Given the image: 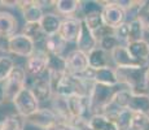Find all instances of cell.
I'll use <instances>...</instances> for the list:
<instances>
[{"label":"cell","instance_id":"26","mask_svg":"<svg viewBox=\"0 0 149 130\" xmlns=\"http://www.w3.org/2000/svg\"><path fill=\"white\" fill-rule=\"evenodd\" d=\"M26 120L19 115L13 113L0 121V130H25Z\"/></svg>","mask_w":149,"mask_h":130},{"label":"cell","instance_id":"14","mask_svg":"<svg viewBox=\"0 0 149 130\" xmlns=\"http://www.w3.org/2000/svg\"><path fill=\"white\" fill-rule=\"evenodd\" d=\"M130 55L132 56V59L137 61L139 64L148 66L149 61V42L145 39L137 40V42H131L128 44H126Z\"/></svg>","mask_w":149,"mask_h":130},{"label":"cell","instance_id":"23","mask_svg":"<svg viewBox=\"0 0 149 130\" xmlns=\"http://www.w3.org/2000/svg\"><path fill=\"white\" fill-rule=\"evenodd\" d=\"M61 21L62 20L58 17L57 13H44L40 25L44 30L45 35L49 37V35H54V34L58 33L60 30V26H61Z\"/></svg>","mask_w":149,"mask_h":130},{"label":"cell","instance_id":"19","mask_svg":"<svg viewBox=\"0 0 149 130\" xmlns=\"http://www.w3.org/2000/svg\"><path fill=\"white\" fill-rule=\"evenodd\" d=\"M127 109L132 113L149 115V94H135V92H132Z\"/></svg>","mask_w":149,"mask_h":130},{"label":"cell","instance_id":"24","mask_svg":"<svg viewBox=\"0 0 149 130\" xmlns=\"http://www.w3.org/2000/svg\"><path fill=\"white\" fill-rule=\"evenodd\" d=\"M22 34L25 37H27L31 42H34L35 44L40 42H44V39L47 38L44 30H43L40 22H33V24H25L24 29H22Z\"/></svg>","mask_w":149,"mask_h":130},{"label":"cell","instance_id":"13","mask_svg":"<svg viewBox=\"0 0 149 130\" xmlns=\"http://www.w3.org/2000/svg\"><path fill=\"white\" fill-rule=\"evenodd\" d=\"M18 29V20L12 13L0 11V39L8 40L16 35V31Z\"/></svg>","mask_w":149,"mask_h":130},{"label":"cell","instance_id":"40","mask_svg":"<svg viewBox=\"0 0 149 130\" xmlns=\"http://www.w3.org/2000/svg\"><path fill=\"white\" fill-rule=\"evenodd\" d=\"M148 42H149V40H148Z\"/></svg>","mask_w":149,"mask_h":130},{"label":"cell","instance_id":"16","mask_svg":"<svg viewBox=\"0 0 149 130\" xmlns=\"http://www.w3.org/2000/svg\"><path fill=\"white\" fill-rule=\"evenodd\" d=\"M53 7L57 11L58 14H64L66 17H77L79 13V18L81 17V0H56L53 1Z\"/></svg>","mask_w":149,"mask_h":130},{"label":"cell","instance_id":"12","mask_svg":"<svg viewBox=\"0 0 149 130\" xmlns=\"http://www.w3.org/2000/svg\"><path fill=\"white\" fill-rule=\"evenodd\" d=\"M66 66H68V74L71 76H81L83 72L88 69V57L87 53L79 51L73 50L66 55Z\"/></svg>","mask_w":149,"mask_h":130},{"label":"cell","instance_id":"33","mask_svg":"<svg viewBox=\"0 0 149 130\" xmlns=\"http://www.w3.org/2000/svg\"><path fill=\"white\" fill-rule=\"evenodd\" d=\"M119 46H122V43L119 42V39L117 38L116 35H108L105 37V38H102L101 40L99 42V47L102 48L104 51H107L110 53L111 51H114L117 47H119Z\"/></svg>","mask_w":149,"mask_h":130},{"label":"cell","instance_id":"30","mask_svg":"<svg viewBox=\"0 0 149 130\" xmlns=\"http://www.w3.org/2000/svg\"><path fill=\"white\" fill-rule=\"evenodd\" d=\"M14 66H16V64H14V60L12 57L5 56V55L0 57V83L5 82V79L12 73Z\"/></svg>","mask_w":149,"mask_h":130},{"label":"cell","instance_id":"39","mask_svg":"<svg viewBox=\"0 0 149 130\" xmlns=\"http://www.w3.org/2000/svg\"><path fill=\"white\" fill-rule=\"evenodd\" d=\"M0 57H1V56H0Z\"/></svg>","mask_w":149,"mask_h":130},{"label":"cell","instance_id":"36","mask_svg":"<svg viewBox=\"0 0 149 130\" xmlns=\"http://www.w3.org/2000/svg\"><path fill=\"white\" fill-rule=\"evenodd\" d=\"M4 102H7V99H5V90H4V85L0 83V105Z\"/></svg>","mask_w":149,"mask_h":130},{"label":"cell","instance_id":"20","mask_svg":"<svg viewBox=\"0 0 149 130\" xmlns=\"http://www.w3.org/2000/svg\"><path fill=\"white\" fill-rule=\"evenodd\" d=\"M44 47L43 51L47 55H62V52L65 51L68 43L60 37V34H54V35H49L44 39L43 42Z\"/></svg>","mask_w":149,"mask_h":130},{"label":"cell","instance_id":"28","mask_svg":"<svg viewBox=\"0 0 149 130\" xmlns=\"http://www.w3.org/2000/svg\"><path fill=\"white\" fill-rule=\"evenodd\" d=\"M132 116H134V113L131 111H128V109H121L117 113V116L113 118L118 130H131Z\"/></svg>","mask_w":149,"mask_h":130},{"label":"cell","instance_id":"5","mask_svg":"<svg viewBox=\"0 0 149 130\" xmlns=\"http://www.w3.org/2000/svg\"><path fill=\"white\" fill-rule=\"evenodd\" d=\"M26 87L30 89L31 92H33L34 96L38 99L39 103L52 100V98L54 95L52 85H51L49 78H48V73L43 74L40 77H36V78L27 76Z\"/></svg>","mask_w":149,"mask_h":130},{"label":"cell","instance_id":"9","mask_svg":"<svg viewBox=\"0 0 149 130\" xmlns=\"http://www.w3.org/2000/svg\"><path fill=\"white\" fill-rule=\"evenodd\" d=\"M47 65H48V57L43 50H36L26 60L25 70L29 77H40L47 73Z\"/></svg>","mask_w":149,"mask_h":130},{"label":"cell","instance_id":"22","mask_svg":"<svg viewBox=\"0 0 149 130\" xmlns=\"http://www.w3.org/2000/svg\"><path fill=\"white\" fill-rule=\"evenodd\" d=\"M48 57V65H47V73L48 74H66L68 66H66V57L62 55H47Z\"/></svg>","mask_w":149,"mask_h":130},{"label":"cell","instance_id":"27","mask_svg":"<svg viewBox=\"0 0 149 130\" xmlns=\"http://www.w3.org/2000/svg\"><path fill=\"white\" fill-rule=\"evenodd\" d=\"M128 24V39L127 44L131 42H137V40L144 39V27H143L141 22L139 21V18L132 20V21H126Z\"/></svg>","mask_w":149,"mask_h":130},{"label":"cell","instance_id":"31","mask_svg":"<svg viewBox=\"0 0 149 130\" xmlns=\"http://www.w3.org/2000/svg\"><path fill=\"white\" fill-rule=\"evenodd\" d=\"M83 22L84 25L90 29L91 31H96L99 30L104 24V20H102V14L101 12H96V13H91V14H87V16L83 18Z\"/></svg>","mask_w":149,"mask_h":130},{"label":"cell","instance_id":"17","mask_svg":"<svg viewBox=\"0 0 149 130\" xmlns=\"http://www.w3.org/2000/svg\"><path fill=\"white\" fill-rule=\"evenodd\" d=\"M110 59L111 61L116 64V68H118V66H137V65H141L139 64L137 61L132 59V56L130 55V52H128L127 47H126L125 44L119 46V47H117L114 51L110 52ZM145 66V65H143Z\"/></svg>","mask_w":149,"mask_h":130},{"label":"cell","instance_id":"6","mask_svg":"<svg viewBox=\"0 0 149 130\" xmlns=\"http://www.w3.org/2000/svg\"><path fill=\"white\" fill-rule=\"evenodd\" d=\"M101 14L104 24L114 30L127 21L126 11L117 1H104V8H102Z\"/></svg>","mask_w":149,"mask_h":130},{"label":"cell","instance_id":"1","mask_svg":"<svg viewBox=\"0 0 149 130\" xmlns=\"http://www.w3.org/2000/svg\"><path fill=\"white\" fill-rule=\"evenodd\" d=\"M148 66H118L116 68L118 85L126 86L135 94H147L149 90V81L147 76Z\"/></svg>","mask_w":149,"mask_h":130},{"label":"cell","instance_id":"2","mask_svg":"<svg viewBox=\"0 0 149 130\" xmlns=\"http://www.w3.org/2000/svg\"><path fill=\"white\" fill-rule=\"evenodd\" d=\"M26 79H27V74L25 68H22L19 65L14 66L12 73L9 74V77L3 83L5 90V99H7V102H13L14 98L26 87Z\"/></svg>","mask_w":149,"mask_h":130},{"label":"cell","instance_id":"34","mask_svg":"<svg viewBox=\"0 0 149 130\" xmlns=\"http://www.w3.org/2000/svg\"><path fill=\"white\" fill-rule=\"evenodd\" d=\"M93 37L96 38L97 40V43L100 42L102 38H105V37H108V35H113L114 34V29H111V27H109V26L107 25H102L101 27L99 29V30H96V31H93Z\"/></svg>","mask_w":149,"mask_h":130},{"label":"cell","instance_id":"11","mask_svg":"<svg viewBox=\"0 0 149 130\" xmlns=\"http://www.w3.org/2000/svg\"><path fill=\"white\" fill-rule=\"evenodd\" d=\"M16 7L21 11L22 16H24L25 24H33V22H40L43 16H44V11L40 7L39 1H34V0H16Z\"/></svg>","mask_w":149,"mask_h":130},{"label":"cell","instance_id":"18","mask_svg":"<svg viewBox=\"0 0 149 130\" xmlns=\"http://www.w3.org/2000/svg\"><path fill=\"white\" fill-rule=\"evenodd\" d=\"M75 44H77V50L84 52V53H88V52H91L93 48H96L99 46L92 31L84 25V22L82 25V31L79 34V38L75 42Z\"/></svg>","mask_w":149,"mask_h":130},{"label":"cell","instance_id":"29","mask_svg":"<svg viewBox=\"0 0 149 130\" xmlns=\"http://www.w3.org/2000/svg\"><path fill=\"white\" fill-rule=\"evenodd\" d=\"M131 95L132 91L128 90V89H121V90H117V92L114 94L113 100L111 103L119 109H127L128 108V103H130Z\"/></svg>","mask_w":149,"mask_h":130},{"label":"cell","instance_id":"35","mask_svg":"<svg viewBox=\"0 0 149 130\" xmlns=\"http://www.w3.org/2000/svg\"><path fill=\"white\" fill-rule=\"evenodd\" d=\"M137 18H139V21L141 22L144 30L149 31V7H148V5L141 11V12H140V14H139V17H137Z\"/></svg>","mask_w":149,"mask_h":130},{"label":"cell","instance_id":"10","mask_svg":"<svg viewBox=\"0 0 149 130\" xmlns=\"http://www.w3.org/2000/svg\"><path fill=\"white\" fill-rule=\"evenodd\" d=\"M83 20L77 17H65L61 21L58 34L66 43H75L82 31Z\"/></svg>","mask_w":149,"mask_h":130},{"label":"cell","instance_id":"25","mask_svg":"<svg viewBox=\"0 0 149 130\" xmlns=\"http://www.w3.org/2000/svg\"><path fill=\"white\" fill-rule=\"evenodd\" d=\"M88 125L93 130H118L114 120L104 116V115H93L88 120Z\"/></svg>","mask_w":149,"mask_h":130},{"label":"cell","instance_id":"8","mask_svg":"<svg viewBox=\"0 0 149 130\" xmlns=\"http://www.w3.org/2000/svg\"><path fill=\"white\" fill-rule=\"evenodd\" d=\"M60 122L52 108H39L33 116L26 118V124L39 130H51Z\"/></svg>","mask_w":149,"mask_h":130},{"label":"cell","instance_id":"7","mask_svg":"<svg viewBox=\"0 0 149 130\" xmlns=\"http://www.w3.org/2000/svg\"><path fill=\"white\" fill-rule=\"evenodd\" d=\"M35 43L31 42L24 34H16L7 40V52L19 57H29L36 51Z\"/></svg>","mask_w":149,"mask_h":130},{"label":"cell","instance_id":"38","mask_svg":"<svg viewBox=\"0 0 149 130\" xmlns=\"http://www.w3.org/2000/svg\"><path fill=\"white\" fill-rule=\"evenodd\" d=\"M147 5H148V7H149V3H147Z\"/></svg>","mask_w":149,"mask_h":130},{"label":"cell","instance_id":"32","mask_svg":"<svg viewBox=\"0 0 149 130\" xmlns=\"http://www.w3.org/2000/svg\"><path fill=\"white\" fill-rule=\"evenodd\" d=\"M131 130H149V115L134 113Z\"/></svg>","mask_w":149,"mask_h":130},{"label":"cell","instance_id":"15","mask_svg":"<svg viewBox=\"0 0 149 130\" xmlns=\"http://www.w3.org/2000/svg\"><path fill=\"white\" fill-rule=\"evenodd\" d=\"M87 57H88V66L95 69V70L110 66V60H111L110 53L104 51L102 48H100L99 46L96 48H93L91 52H88Z\"/></svg>","mask_w":149,"mask_h":130},{"label":"cell","instance_id":"4","mask_svg":"<svg viewBox=\"0 0 149 130\" xmlns=\"http://www.w3.org/2000/svg\"><path fill=\"white\" fill-rule=\"evenodd\" d=\"M12 103H13L14 108H16V113L19 115L21 117H24L25 120L30 116H33L40 108V105H39L40 103L38 102V99L34 96L31 90L27 87H25L24 90L19 92L13 99Z\"/></svg>","mask_w":149,"mask_h":130},{"label":"cell","instance_id":"37","mask_svg":"<svg viewBox=\"0 0 149 130\" xmlns=\"http://www.w3.org/2000/svg\"><path fill=\"white\" fill-rule=\"evenodd\" d=\"M147 76H148V81H149V65H148V68H147Z\"/></svg>","mask_w":149,"mask_h":130},{"label":"cell","instance_id":"21","mask_svg":"<svg viewBox=\"0 0 149 130\" xmlns=\"http://www.w3.org/2000/svg\"><path fill=\"white\" fill-rule=\"evenodd\" d=\"M95 83L99 85H104V86H110V87H116L118 85V79H117V74H116V68H102L96 70L95 73Z\"/></svg>","mask_w":149,"mask_h":130},{"label":"cell","instance_id":"3","mask_svg":"<svg viewBox=\"0 0 149 130\" xmlns=\"http://www.w3.org/2000/svg\"><path fill=\"white\" fill-rule=\"evenodd\" d=\"M116 92H117V90L114 87L95 83V86H93V89H92V92H91V95H90L92 113L93 115L102 113V111L111 103Z\"/></svg>","mask_w":149,"mask_h":130}]
</instances>
